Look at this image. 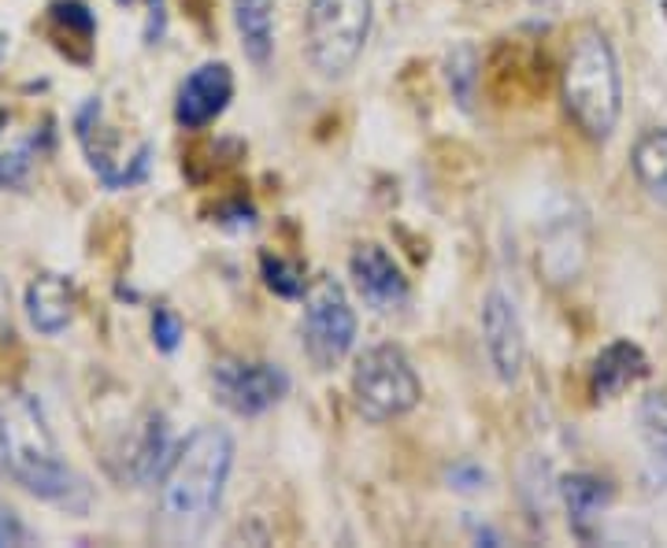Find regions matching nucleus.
I'll return each instance as SVG.
<instances>
[{"instance_id":"20","label":"nucleus","mask_w":667,"mask_h":548,"mask_svg":"<svg viewBox=\"0 0 667 548\" xmlns=\"http://www.w3.org/2000/svg\"><path fill=\"white\" fill-rule=\"evenodd\" d=\"M52 15H56L63 27L79 30L82 38H90L93 27H97V19H93V12H90L86 4H82V0H60V4L52 8Z\"/></svg>"},{"instance_id":"10","label":"nucleus","mask_w":667,"mask_h":548,"mask_svg":"<svg viewBox=\"0 0 667 548\" xmlns=\"http://www.w3.org/2000/svg\"><path fill=\"white\" fill-rule=\"evenodd\" d=\"M353 282L375 312H397L408 301V282L383 245H359L348 260Z\"/></svg>"},{"instance_id":"23","label":"nucleus","mask_w":667,"mask_h":548,"mask_svg":"<svg viewBox=\"0 0 667 548\" xmlns=\"http://www.w3.org/2000/svg\"><path fill=\"white\" fill-rule=\"evenodd\" d=\"M23 541H27L23 523L15 519V512L0 508V548H4V545H23Z\"/></svg>"},{"instance_id":"4","label":"nucleus","mask_w":667,"mask_h":548,"mask_svg":"<svg viewBox=\"0 0 667 548\" xmlns=\"http://www.w3.org/2000/svg\"><path fill=\"white\" fill-rule=\"evenodd\" d=\"M371 34V0H309L304 45L323 78H342L356 67Z\"/></svg>"},{"instance_id":"7","label":"nucleus","mask_w":667,"mask_h":548,"mask_svg":"<svg viewBox=\"0 0 667 548\" xmlns=\"http://www.w3.org/2000/svg\"><path fill=\"white\" fill-rule=\"evenodd\" d=\"M211 386L222 408H230L235 415H263L274 408L290 389L282 367L274 363H246V360H219L211 367Z\"/></svg>"},{"instance_id":"15","label":"nucleus","mask_w":667,"mask_h":548,"mask_svg":"<svg viewBox=\"0 0 667 548\" xmlns=\"http://www.w3.org/2000/svg\"><path fill=\"white\" fill-rule=\"evenodd\" d=\"M560 489H564L571 523H575L579 530H586V523L597 519L601 508L612 500V489L601 478H593V474H571V478H564V486Z\"/></svg>"},{"instance_id":"25","label":"nucleus","mask_w":667,"mask_h":548,"mask_svg":"<svg viewBox=\"0 0 667 548\" xmlns=\"http://www.w3.org/2000/svg\"><path fill=\"white\" fill-rule=\"evenodd\" d=\"M4 52H8V34L0 30V56H4Z\"/></svg>"},{"instance_id":"24","label":"nucleus","mask_w":667,"mask_h":548,"mask_svg":"<svg viewBox=\"0 0 667 548\" xmlns=\"http://www.w3.org/2000/svg\"><path fill=\"white\" fill-rule=\"evenodd\" d=\"M4 323H8V289L0 286V326H4Z\"/></svg>"},{"instance_id":"2","label":"nucleus","mask_w":667,"mask_h":548,"mask_svg":"<svg viewBox=\"0 0 667 548\" xmlns=\"http://www.w3.org/2000/svg\"><path fill=\"white\" fill-rule=\"evenodd\" d=\"M0 463L34 497L67 504L71 493L82 489L67 463L60 460V449L34 397L19 389L0 393Z\"/></svg>"},{"instance_id":"26","label":"nucleus","mask_w":667,"mask_h":548,"mask_svg":"<svg viewBox=\"0 0 667 548\" xmlns=\"http://www.w3.org/2000/svg\"><path fill=\"white\" fill-rule=\"evenodd\" d=\"M4 123H8V112H4V104H0V130H4Z\"/></svg>"},{"instance_id":"12","label":"nucleus","mask_w":667,"mask_h":548,"mask_svg":"<svg viewBox=\"0 0 667 548\" xmlns=\"http://www.w3.org/2000/svg\"><path fill=\"white\" fill-rule=\"evenodd\" d=\"M27 312H30V323H34L41 334L67 330V323L74 315L71 282L63 278V274H38L27 289Z\"/></svg>"},{"instance_id":"17","label":"nucleus","mask_w":667,"mask_h":548,"mask_svg":"<svg viewBox=\"0 0 667 548\" xmlns=\"http://www.w3.org/2000/svg\"><path fill=\"white\" fill-rule=\"evenodd\" d=\"M475 82H479V56H475L471 45H457L449 56V86H452V97L460 101V108H471Z\"/></svg>"},{"instance_id":"14","label":"nucleus","mask_w":667,"mask_h":548,"mask_svg":"<svg viewBox=\"0 0 667 548\" xmlns=\"http://www.w3.org/2000/svg\"><path fill=\"white\" fill-rule=\"evenodd\" d=\"M630 164L645 193L667 208V126H653L638 137Z\"/></svg>"},{"instance_id":"19","label":"nucleus","mask_w":667,"mask_h":548,"mask_svg":"<svg viewBox=\"0 0 667 548\" xmlns=\"http://www.w3.org/2000/svg\"><path fill=\"white\" fill-rule=\"evenodd\" d=\"M153 341L160 352H175L178 341H183V323H178L175 312L167 308H156L153 312Z\"/></svg>"},{"instance_id":"6","label":"nucleus","mask_w":667,"mask_h":548,"mask_svg":"<svg viewBox=\"0 0 667 548\" xmlns=\"http://www.w3.org/2000/svg\"><path fill=\"white\" fill-rule=\"evenodd\" d=\"M304 352L320 371H331L348 356L356 341V315L345 297V286L331 274H320L304 286Z\"/></svg>"},{"instance_id":"5","label":"nucleus","mask_w":667,"mask_h":548,"mask_svg":"<svg viewBox=\"0 0 667 548\" xmlns=\"http://www.w3.org/2000/svg\"><path fill=\"white\" fill-rule=\"evenodd\" d=\"M419 378L397 345H375L356 360L353 397L367 423H389L419 404Z\"/></svg>"},{"instance_id":"8","label":"nucleus","mask_w":667,"mask_h":548,"mask_svg":"<svg viewBox=\"0 0 667 548\" xmlns=\"http://www.w3.org/2000/svg\"><path fill=\"white\" fill-rule=\"evenodd\" d=\"M482 334H486V352L501 382H515L527 360V337L523 323H519L515 301L501 289H490L482 301Z\"/></svg>"},{"instance_id":"3","label":"nucleus","mask_w":667,"mask_h":548,"mask_svg":"<svg viewBox=\"0 0 667 548\" xmlns=\"http://www.w3.org/2000/svg\"><path fill=\"white\" fill-rule=\"evenodd\" d=\"M564 108L590 141H608L623 112V78L608 38L582 30L564 63Z\"/></svg>"},{"instance_id":"1","label":"nucleus","mask_w":667,"mask_h":548,"mask_svg":"<svg viewBox=\"0 0 667 548\" xmlns=\"http://www.w3.org/2000/svg\"><path fill=\"white\" fill-rule=\"evenodd\" d=\"M230 467H235V441H230L227 430L222 426L194 430L164 467L160 478L164 519L178 534L197 537L219 508Z\"/></svg>"},{"instance_id":"16","label":"nucleus","mask_w":667,"mask_h":548,"mask_svg":"<svg viewBox=\"0 0 667 548\" xmlns=\"http://www.w3.org/2000/svg\"><path fill=\"white\" fill-rule=\"evenodd\" d=\"M638 426L649 452L660 463H667V393H653L642 400L638 408Z\"/></svg>"},{"instance_id":"18","label":"nucleus","mask_w":667,"mask_h":548,"mask_svg":"<svg viewBox=\"0 0 667 548\" xmlns=\"http://www.w3.org/2000/svg\"><path fill=\"white\" fill-rule=\"evenodd\" d=\"M263 278L279 297H301L304 293V271L279 256H263Z\"/></svg>"},{"instance_id":"21","label":"nucleus","mask_w":667,"mask_h":548,"mask_svg":"<svg viewBox=\"0 0 667 548\" xmlns=\"http://www.w3.org/2000/svg\"><path fill=\"white\" fill-rule=\"evenodd\" d=\"M30 171V152L19 149V152H8L0 156V189L4 186H19Z\"/></svg>"},{"instance_id":"27","label":"nucleus","mask_w":667,"mask_h":548,"mask_svg":"<svg viewBox=\"0 0 667 548\" xmlns=\"http://www.w3.org/2000/svg\"><path fill=\"white\" fill-rule=\"evenodd\" d=\"M664 474H667V463H664Z\"/></svg>"},{"instance_id":"13","label":"nucleus","mask_w":667,"mask_h":548,"mask_svg":"<svg viewBox=\"0 0 667 548\" xmlns=\"http://www.w3.org/2000/svg\"><path fill=\"white\" fill-rule=\"evenodd\" d=\"M235 27L246 56L268 67L274 52V0H235Z\"/></svg>"},{"instance_id":"9","label":"nucleus","mask_w":667,"mask_h":548,"mask_svg":"<svg viewBox=\"0 0 667 548\" xmlns=\"http://www.w3.org/2000/svg\"><path fill=\"white\" fill-rule=\"evenodd\" d=\"M230 97H235V75H230L227 63H200L178 89L175 119L186 130H200V126H208L227 112Z\"/></svg>"},{"instance_id":"11","label":"nucleus","mask_w":667,"mask_h":548,"mask_svg":"<svg viewBox=\"0 0 667 548\" xmlns=\"http://www.w3.org/2000/svg\"><path fill=\"white\" fill-rule=\"evenodd\" d=\"M649 375V360L634 341H612L608 349H601V356L593 360L590 389L597 400L619 397L623 389H630L638 378Z\"/></svg>"},{"instance_id":"22","label":"nucleus","mask_w":667,"mask_h":548,"mask_svg":"<svg viewBox=\"0 0 667 548\" xmlns=\"http://www.w3.org/2000/svg\"><path fill=\"white\" fill-rule=\"evenodd\" d=\"M449 486L460 489V493H475L486 486V471L475 467V463H460V467L449 471Z\"/></svg>"}]
</instances>
